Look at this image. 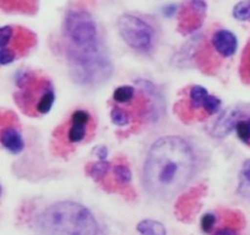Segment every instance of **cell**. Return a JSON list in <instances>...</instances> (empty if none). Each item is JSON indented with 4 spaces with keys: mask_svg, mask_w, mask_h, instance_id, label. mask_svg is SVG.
Wrapping results in <instances>:
<instances>
[{
    "mask_svg": "<svg viewBox=\"0 0 250 235\" xmlns=\"http://www.w3.org/2000/svg\"><path fill=\"white\" fill-rule=\"evenodd\" d=\"M18 53L13 48H1L0 49V65H9L15 61Z\"/></svg>",
    "mask_w": 250,
    "mask_h": 235,
    "instance_id": "22",
    "label": "cell"
},
{
    "mask_svg": "<svg viewBox=\"0 0 250 235\" xmlns=\"http://www.w3.org/2000/svg\"><path fill=\"white\" fill-rule=\"evenodd\" d=\"M15 35V28L13 26H3L0 27V49L6 48L13 40Z\"/></svg>",
    "mask_w": 250,
    "mask_h": 235,
    "instance_id": "21",
    "label": "cell"
},
{
    "mask_svg": "<svg viewBox=\"0 0 250 235\" xmlns=\"http://www.w3.org/2000/svg\"><path fill=\"white\" fill-rule=\"evenodd\" d=\"M64 36L70 47L90 49L102 45L97 25L85 9H70L64 20Z\"/></svg>",
    "mask_w": 250,
    "mask_h": 235,
    "instance_id": "5",
    "label": "cell"
},
{
    "mask_svg": "<svg viewBox=\"0 0 250 235\" xmlns=\"http://www.w3.org/2000/svg\"><path fill=\"white\" fill-rule=\"evenodd\" d=\"M216 224V215L213 213H206L205 215H203L201 218V229L205 233H211L212 232L213 227Z\"/></svg>",
    "mask_w": 250,
    "mask_h": 235,
    "instance_id": "24",
    "label": "cell"
},
{
    "mask_svg": "<svg viewBox=\"0 0 250 235\" xmlns=\"http://www.w3.org/2000/svg\"><path fill=\"white\" fill-rule=\"evenodd\" d=\"M65 55L71 80L78 85L95 87L113 75L112 60L103 45L90 49L66 45Z\"/></svg>",
    "mask_w": 250,
    "mask_h": 235,
    "instance_id": "3",
    "label": "cell"
},
{
    "mask_svg": "<svg viewBox=\"0 0 250 235\" xmlns=\"http://www.w3.org/2000/svg\"><path fill=\"white\" fill-rule=\"evenodd\" d=\"M238 194L242 197L250 200V159H247L242 165L238 175Z\"/></svg>",
    "mask_w": 250,
    "mask_h": 235,
    "instance_id": "12",
    "label": "cell"
},
{
    "mask_svg": "<svg viewBox=\"0 0 250 235\" xmlns=\"http://www.w3.org/2000/svg\"><path fill=\"white\" fill-rule=\"evenodd\" d=\"M118 31L129 48L143 55H150L157 47V31L152 23L140 16L124 14L118 19Z\"/></svg>",
    "mask_w": 250,
    "mask_h": 235,
    "instance_id": "4",
    "label": "cell"
},
{
    "mask_svg": "<svg viewBox=\"0 0 250 235\" xmlns=\"http://www.w3.org/2000/svg\"><path fill=\"white\" fill-rule=\"evenodd\" d=\"M201 168V155L183 136L157 138L150 146L143 165L141 183L148 195L169 200L195 179Z\"/></svg>",
    "mask_w": 250,
    "mask_h": 235,
    "instance_id": "1",
    "label": "cell"
},
{
    "mask_svg": "<svg viewBox=\"0 0 250 235\" xmlns=\"http://www.w3.org/2000/svg\"><path fill=\"white\" fill-rule=\"evenodd\" d=\"M110 168H112V165H110V163L108 162L107 159L105 160L98 159V162H93V163H90V164H87V167H86V172H87V174L90 175L93 180L101 181L103 180V179L105 178V175L110 172Z\"/></svg>",
    "mask_w": 250,
    "mask_h": 235,
    "instance_id": "15",
    "label": "cell"
},
{
    "mask_svg": "<svg viewBox=\"0 0 250 235\" xmlns=\"http://www.w3.org/2000/svg\"><path fill=\"white\" fill-rule=\"evenodd\" d=\"M0 145L13 155H19L25 148L18 119L11 112H0Z\"/></svg>",
    "mask_w": 250,
    "mask_h": 235,
    "instance_id": "6",
    "label": "cell"
},
{
    "mask_svg": "<svg viewBox=\"0 0 250 235\" xmlns=\"http://www.w3.org/2000/svg\"><path fill=\"white\" fill-rule=\"evenodd\" d=\"M113 175L114 180L119 188H129L133 179V174L128 164L125 163H118L113 167Z\"/></svg>",
    "mask_w": 250,
    "mask_h": 235,
    "instance_id": "13",
    "label": "cell"
},
{
    "mask_svg": "<svg viewBox=\"0 0 250 235\" xmlns=\"http://www.w3.org/2000/svg\"><path fill=\"white\" fill-rule=\"evenodd\" d=\"M38 235H100L93 213L75 201H59L48 206L36 218Z\"/></svg>",
    "mask_w": 250,
    "mask_h": 235,
    "instance_id": "2",
    "label": "cell"
},
{
    "mask_svg": "<svg viewBox=\"0 0 250 235\" xmlns=\"http://www.w3.org/2000/svg\"><path fill=\"white\" fill-rule=\"evenodd\" d=\"M136 230L141 235H167L165 225L158 220L144 219L138 223Z\"/></svg>",
    "mask_w": 250,
    "mask_h": 235,
    "instance_id": "14",
    "label": "cell"
},
{
    "mask_svg": "<svg viewBox=\"0 0 250 235\" xmlns=\"http://www.w3.org/2000/svg\"><path fill=\"white\" fill-rule=\"evenodd\" d=\"M235 131L239 140L250 146V118L240 119L235 125Z\"/></svg>",
    "mask_w": 250,
    "mask_h": 235,
    "instance_id": "20",
    "label": "cell"
},
{
    "mask_svg": "<svg viewBox=\"0 0 250 235\" xmlns=\"http://www.w3.org/2000/svg\"><path fill=\"white\" fill-rule=\"evenodd\" d=\"M92 125V117L87 110L76 109L71 114L69 121L68 131L65 133V137L69 143H80L87 137L90 126Z\"/></svg>",
    "mask_w": 250,
    "mask_h": 235,
    "instance_id": "7",
    "label": "cell"
},
{
    "mask_svg": "<svg viewBox=\"0 0 250 235\" xmlns=\"http://www.w3.org/2000/svg\"><path fill=\"white\" fill-rule=\"evenodd\" d=\"M233 18L238 21L250 20V0H243L233 8Z\"/></svg>",
    "mask_w": 250,
    "mask_h": 235,
    "instance_id": "18",
    "label": "cell"
},
{
    "mask_svg": "<svg viewBox=\"0 0 250 235\" xmlns=\"http://www.w3.org/2000/svg\"><path fill=\"white\" fill-rule=\"evenodd\" d=\"M225 217H226V223L228 224L227 227L234 228V229H237L238 227H242L243 217H242V215H239V213L228 211L227 215H226Z\"/></svg>",
    "mask_w": 250,
    "mask_h": 235,
    "instance_id": "23",
    "label": "cell"
},
{
    "mask_svg": "<svg viewBox=\"0 0 250 235\" xmlns=\"http://www.w3.org/2000/svg\"><path fill=\"white\" fill-rule=\"evenodd\" d=\"M131 115L128 110H125L124 108L114 107L110 110V120L114 125L117 126H125L130 123Z\"/></svg>",
    "mask_w": 250,
    "mask_h": 235,
    "instance_id": "17",
    "label": "cell"
},
{
    "mask_svg": "<svg viewBox=\"0 0 250 235\" xmlns=\"http://www.w3.org/2000/svg\"><path fill=\"white\" fill-rule=\"evenodd\" d=\"M0 194H1V186H0Z\"/></svg>",
    "mask_w": 250,
    "mask_h": 235,
    "instance_id": "27",
    "label": "cell"
},
{
    "mask_svg": "<svg viewBox=\"0 0 250 235\" xmlns=\"http://www.w3.org/2000/svg\"><path fill=\"white\" fill-rule=\"evenodd\" d=\"M243 112L239 108H228L226 109L220 118H217V120L212 125L211 129V135L216 138H225L226 136L229 135L235 129L238 121L242 119Z\"/></svg>",
    "mask_w": 250,
    "mask_h": 235,
    "instance_id": "8",
    "label": "cell"
},
{
    "mask_svg": "<svg viewBox=\"0 0 250 235\" xmlns=\"http://www.w3.org/2000/svg\"><path fill=\"white\" fill-rule=\"evenodd\" d=\"M203 195V189H195L185 194L179 198L175 208L178 218L180 220H189L199 210V198Z\"/></svg>",
    "mask_w": 250,
    "mask_h": 235,
    "instance_id": "10",
    "label": "cell"
},
{
    "mask_svg": "<svg viewBox=\"0 0 250 235\" xmlns=\"http://www.w3.org/2000/svg\"><path fill=\"white\" fill-rule=\"evenodd\" d=\"M211 47L222 58H229L235 54L238 49V39L230 31L221 28L211 37Z\"/></svg>",
    "mask_w": 250,
    "mask_h": 235,
    "instance_id": "9",
    "label": "cell"
},
{
    "mask_svg": "<svg viewBox=\"0 0 250 235\" xmlns=\"http://www.w3.org/2000/svg\"><path fill=\"white\" fill-rule=\"evenodd\" d=\"M35 0H0V6L6 10H22V9H33Z\"/></svg>",
    "mask_w": 250,
    "mask_h": 235,
    "instance_id": "19",
    "label": "cell"
},
{
    "mask_svg": "<svg viewBox=\"0 0 250 235\" xmlns=\"http://www.w3.org/2000/svg\"><path fill=\"white\" fill-rule=\"evenodd\" d=\"M95 153H96V156H97L98 159H100V160H105V159H107L108 150H107V147H104V146H100V147L96 148Z\"/></svg>",
    "mask_w": 250,
    "mask_h": 235,
    "instance_id": "26",
    "label": "cell"
},
{
    "mask_svg": "<svg viewBox=\"0 0 250 235\" xmlns=\"http://www.w3.org/2000/svg\"><path fill=\"white\" fill-rule=\"evenodd\" d=\"M212 235H238L237 229L234 228H230V227H223L221 229L216 230Z\"/></svg>",
    "mask_w": 250,
    "mask_h": 235,
    "instance_id": "25",
    "label": "cell"
},
{
    "mask_svg": "<svg viewBox=\"0 0 250 235\" xmlns=\"http://www.w3.org/2000/svg\"><path fill=\"white\" fill-rule=\"evenodd\" d=\"M135 95L136 90L134 86H119L114 91V93H113V100L119 103V104H128V103H130L135 98Z\"/></svg>",
    "mask_w": 250,
    "mask_h": 235,
    "instance_id": "16",
    "label": "cell"
},
{
    "mask_svg": "<svg viewBox=\"0 0 250 235\" xmlns=\"http://www.w3.org/2000/svg\"><path fill=\"white\" fill-rule=\"evenodd\" d=\"M55 100L54 87L52 83H48L44 87L43 92L41 93L38 102L36 104V114H47L50 112Z\"/></svg>",
    "mask_w": 250,
    "mask_h": 235,
    "instance_id": "11",
    "label": "cell"
}]
</instances>
